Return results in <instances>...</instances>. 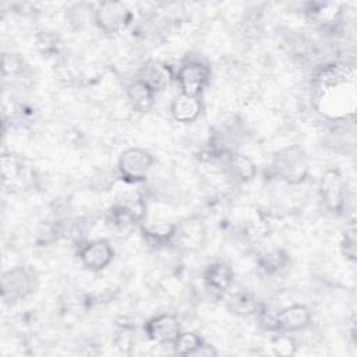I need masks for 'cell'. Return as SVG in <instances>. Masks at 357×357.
<instances>
[{
  "mask_svg": "<svg viewBox=\"0 0 357 357\" xmlns=\"http://www.w3.org/2000/svg\"><path fill=\"white\" fill-rule=\"evenodd\" d=\"M312 99L317 110L337 120L353 116L356 105L354 66L336 63L325 66L314 78Z\"/></svg>",
  "mask_w": 357,
  "mask_h": 357,
  "instance_id": "cell-1",
  "label": "cell"
},
{
  "mask_svg": "<svg viewBox=\"0 0 357 357\" xmlns=\"http://www.w3.org/2000/svg\"><path fill=\"white\" fill-rule=\"evenodd\" d=\"M132 11L121 1H102L93 11L95 24L105 33H120L132 22Z\"/></svg>",
  "mask_w": 357,
  "mask_h": 357,
  "instance_id": "cell-2",
  "label": "cell"
},
{
  "mask_svg": "<svg viewBox=\"0 0 357 357\" xmlns=\"http://www.w3.org/2000/svg\"><path fill=\"white\" fill-rule=\"evenodd\" d=\"M174 79L180 93L201 98L211 79V68L198 60H190L180 66Z\"/></svg>",
  "mask_w": 357,
  "mask_h": 357,
  "instance_id": "cell-3",
  "label": "cell"
},
{
  "mask_svg": "<svg viewBox=\"0 0 357 357\" xmlns=\"http://www.w3.org/2000/svg\"><path fill=\"white\" fill-rule=\"evenodd\" d=\"M153 165L152 155L141 148H128L121 152L117 160L120 177L127 183H138L146 178Z\"/></svg>",
  "mask_w": 357,
  "mask_h": 357,
  "instance_id": "cell-4",
  "label": "cell"
},
{
  "mask_svg": "<svg viewBox=\"0 0 357 357\" xmlns=\"http://www.w3.org/2000/svg\"><path fill=\"white\" fill-rule=\"evenodd\" d=\"M324 206L332 213H340L346 204V181L337 169H328L322 174L318 185Z\"/></svg>",
  "mask_w": 357,
  "mask_h": 357,
  "instance_id": "cell-5",
  "label": "cell"
},
{
  "mask_svg": "<svg viewBox=\"0 0 357 357\" xmlns=\"http://www.w3.org/2000/svg\"><path fill=\"white\" fill-rule=\"evenodd\" d=\"M35 289L32 273L24 266L6 271L1 276V296L4 301L15 303L26 298Z\"/></svg>",
  "mask_w": 357,
  "mask_h": 357,
  "instance_id": "cell-6",
  "label": "cell"
},
{
  "mask_svg": "<svg viewBox=\"0 0 357 357\" xmlns=\"http://www.w3.org/2000/svg\"><path fill=\"white\" fill-rule=\"evenodd\" d=\"M78 258L84 268L89 269L91 272H100L112 264L114 251L107 240L96 238L79 245Z\"/></svg>",
  "mask_w": 357,
  "mask_h": 357,
  "instance_id": "cell-7",
  "label": "cell"
},
{
  "mask_svg": "<svg viewBox=\"0 0 357 357\" xmlns=\"http://www.w3.org/2000/svg\"><path fill=\"white\" fill-rule=\"evenodd\" d=\"M144 331L148 339L155 343L173 344L181 333V325L176 315L166 312L149 318L144 325Z\"/></svg>",
  "mask_w": 357,
  "mask_h": 357,
  "instance_id": "cell-8",
  "label": "cell"
},
{
  "mask_svg": "<svg viewBox=\"0 0 357 357\" xmlns=\"http://www.w3.org/2000/svg\"><path fill=\"white\" fill-rule=\"evenodd\" d=\"M276 172L289 183H300L307 174V163L298 148H289L276 156Z\"/></svg>",
  "mask_w": 357,
  "mask_h": 357,
  "instance_id": "cell-9",
  "label": "cell"
},
{
  "mask_svg": "<svg viewBox=\"0 0 357 357\" xmlns=\"http://www.w3.org/2000/svg\"><path fill=\"white\" fill-rule=\"evenodd\" d=\"M276 332L294 333L311 325V311L304 304H293L275 314Z\"/></svg>",
  "mask_w": 357,
  "mask_h": 357,
  "instance_id": "cell-10",
  "label": "cell"
},
{
  "mask_svg": "<svg viewBox=\"0 0 357 357\" xmlns=\"http://www.w3.org/2000/svg\"><path fill=\"white\" fill-rule=\"evenodd\" d=\"M202 109L201 98L178 93L170 105V114L176 121L188 124L198 120Z\"/></svg>",
  "mask_w": 357,
  "mask_h": 357,
  "instance_id": "cell-11",
  "label": "cell"
},
{
  "mask_svg": "<svg viewBox=\"0 0 357 357\" xmlns=\"http://www.w3.org/2000/svg\"><path fill=\"white\" fill-rule=\"evenodd\" d=\"M204 280H205V284L211 290L219 291V293H225L233 284L234 272H233V269H231V266L229 264L218 261V262L211 264L205 269Z\"/></svg>",
  "mask_w": 357,
  "mask_h": 357,
  "instance_id": "cell-12",
  "label": "cell"
},
{
  "mask_svg": "<svg viewBox=\"0 0 357 357\" xmlns=\"http://www.w3.org/2000/svg\"><path fill=\"white\" fill-rule=\"evenodd\" d=\"M126 93L131 107L142 113L151 110L155 102V95H156V92L139 77L127 85Z\"/></svg>",
  "mask_w": 357,
  "mask_h": 357,
  "instance_id": "cell-13",
  "label": "cell"
},
{
  "mask_svg": "<svg viewBox=\"0 0 357 357\" xmlns=\"http://www.w3.org/2000/svg\"><path fill=\"white\" fill-rule=\"evenodd\" d=\"M204 230L201 223L197 222H185L181 225H176V231L172 243L178 244V247L185 250H194L202 244Z\"/></svg>",
  "mask_w": 357,
  "mask_h": 357,
  "instance_id": "cell-14",
  "label": "cell"
},
{
  "mask_svg": "<svg viewBox=\"0 0 357 357\" xmlns=\"http://www.w3.org/2000/svg\"><path fill=\"white\" fill-rule=\"evenodd\" d=\"M139 78L144 79L158 93L159 91H163L173 79V73L167 64L160 61H151L146 64Z\"/></svg>",
  "mask_w": 357,
  "mask_h": 357,
  "instance_id": "cell-15",
  "label": "cell"
},
{
  "mask_svg": "<svg viewBox=\"0 0 357 357\" xmlns=\"http://www.w3.org/2000/svg\"><path fill=\"white\" fill-rule=\"evenodd\" d=\"M141 231L144 237L156 245H167L172 243L174 231H176V225L169 223V222H142L141 223Z\"/></svg>",
  "mask_w": 357,
  "mask_h": 357,
  "instance_id": "cell-16",
  "label": "cell"
},
{
  "mask_svg": "<svg viewBox=\"0 0 357 357\" xmlns=\"http://www.w3.org/2000/svg\"><path fill=\"white\" fill-rule=\"evenodd\" d=\"M226 166L230 176L240 183L251 181L257 174L255 163L243 153H230L226 160Z\"/></svg>",
  "mask_w": 357,
  "mask_h": 357,
  "instance_id": "cell-17",
  "label": "cell"
},
{
  "mask_svg": "<svg viewBox=\"0 0 357 357\" xmlns=\"http://www.w3.org/2000/svg\"><path fill=\"white\" fill-rule=\"evenodd\" d=\"M139 222L141 220L128 208L119 202L113 205L107 213V225L117 233L128 231L131 227H134L135 223Z\"/></svg>",
  "mask_w": 357,
  "mask_h": 357,
  "instance_id": "cell-18",
  "label": "cell"
},
{
  "mask_svg": "<svg viewBox=\"0 0 357 357\" xmlns=\"http://www.w3.org/2000/svg\"><path fill=\"white\" fill-rule=\"evenodd\" d=\"M289 262L287 254L282 248H273L262 254L259 258V265L266 273H278Z\"/></svg>",
  "mask_w": 357,
  "mask_h": 357,
  "instance_id": "cell-19",
  "label": "cell"
},
{
  "mask_svg": "<svg viewBox=\"0 0 357 357\" xmlns=\"http://www.w3.org/2000/svg\"><path fill=\"white\" fill-rule=\"evenodd\" d=\"M202 337L194 332H181L172 344L176 353L181 356H194V353L204 344Z\"/></svg>",
  "mask_w": 357,
  "mask_h": 357,
  "instance_id": "cell-20",
  "label": "cell"
},
{
  "mask_svg": "<svg viewBox=\"0 0 357 357\" xmlns=\"http://www.w3.org/2000/svg\"><path fill=\"white\" fill-rule=\"evenodd\" d=\"M229 305L231 308L233 312L236 314H243V315H247V314H251L257 310V304L254 303L252 297L248 294V293H236L230 301H229Z\"/></svg>",
  "mask_w": 357,
  "mask_h": 357,
  "instance_id": "cell-21",
  "label": "cell"
},
{
  "mask_svg": "<svg viewBox=\"0 0 357 357\" xmlns=\"http://www.w3.org/2000/svg\"><path fill=\"white\" fill-rule=\"evenodd\" d=\"M20 174V165L17 159L11 155L1 156V177L3 181H11Z\"/></svg>",
  "mask_w": 357,
  "mask_h": 357,
  "instance_id": "cell-22",
  "label": "cell"
},
{
  "mask_svg": "<svg viewBox=\"0 0 357 357\" xmlns=\"http://www.w3.org/2000/svg\"><path fill=\"white\" fill-rule=\"evenodd\" d=\"M342 252L347 259H350V261L356 259V229H354L353 223L350 225L349 229H346V231L343 234Z\"/></svg>",
  "mask_w": 357,
  "mask_h": 357,
  "instance_id": "cell-23",
  "label": "cell"
},
{
  "mask_svg": "<svg viewBox=\"0 0 357 357\" xmlns=\"http://www.w3.org/2000/svg\"><path fill=\"white\" fill-rule=\"evenodd\" d=\"M38 46L43 50V53H50L57 49V39L50 33H45L38 39Z\"/></svg>",
  "mask_w": 357,
  "mask_h": 357,
  "instance_id": "cell-24",
  "label": "cell"
},
{
  "mask_svg": "<svg viewBox=\"0 0 357 357\" xmlns=\"http://www.w3.org/2000/svg\"><path fill=\"white\" fill-rule=\"evenodd\" d=\"M194 356H201V357H211V356H218V351L212 347V346H209V344H206V343H204L195 353H194Z\"/></svg>",
  "mask_w": 357,
  "mask_h": 357,
  "instance_id": "cell-25",
  "label": "cell"
}]
</instances>
